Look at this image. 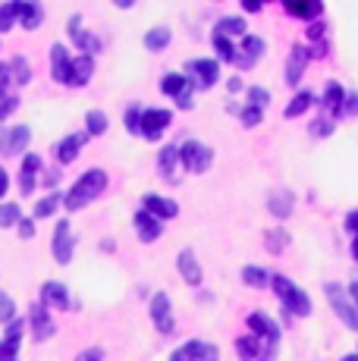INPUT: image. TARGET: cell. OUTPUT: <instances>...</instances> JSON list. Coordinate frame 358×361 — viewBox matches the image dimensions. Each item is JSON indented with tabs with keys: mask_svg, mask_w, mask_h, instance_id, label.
Wrapping results in <instances>:
<instances>
[{
	"mask_svg": "<svg viewBox=\"0 0 358 361\" xmlns=\"http://www.w3.org/2000/svg\"><path fill=\"white\" fill-rule=\"evenodd\" d=\"M104 189H107V173L104 170H88L85 176H79V183L70 189L66 207H70V211H79V207H85L92 198H98Z\"/></svg>",
	"mask_w": 358,
	"mask_h": 361,
	"instance_id": "1",
	"label": "cell"
},
{
	"mask_svg": "<svg viewBox=\"0 0 358 361\" xmlns=\"http://www.w3.org/2000/svg\"><path fill=\"white\" fill-rule=\"evenodd\" d=\"M271 286L277 289L280 302L286 305L289 314H292V317H305V314H311V298L302 293V289L295 286L292 280H286V276H271Z\"/></svg>",
	"mask_w": 358,
	"mask_h": 361,
	"instance_id": "2",
	"label": "cell"
},
{
	"mask_svg": "<svg viewBox=\"0 0 358 361\" xmlns=\"http://www.w3.org/2000/svg\"><path fill=\"white\" fill-rule=\"evenodd\" d=\"M211 161H214V151L202 142H185L183 148H179V164L192 173H204L211 166Z\"/></svg>",
	"mask_w": 358,
	"mask_h": 361,
	"instance_id": "3",
	"label": "cell"
},
{
	"mask_svg": "<svg viewBox=\"0 0 358 361\" xmlns=\"http://www.w3.org/2000/svg\"><path fill=\"white\" fill-rule=\"evenodd\" d=\"M323 293H327L330 305H333V311L342 317V324H346V327H352V330H358V308H355L352 298L342 293L336 283H327V286H323Z\"/></svg>",
	"mask_w": 358,
	"mask_h": 361,
	"instance_id": "4",
	"label": "cell"
},
{
	"mask_svg": "<svg viewBox=\"0 0 358 361\" xmlns=\"http://www.w3.org/2000/svg\"><path fill=\"white\" fill-rule=\"evenodd\" d=\"M151 321H154L157 333H163V336H170L173 333V311H170V295L167 293H157L151 298Z\"/></svg>",
	"mask_w": 358,
	"mask_h": 361,
	"instance_id": "5",
	"label": "cell"
},
{
	"mask_svg": "<svg viewBox=\"0 0 358 361\" xmlns=\"http://www.w3.org/2000/svg\"><path fill=\"white\" fill-rule=\"evenodd\" d=\"M161 88L167 94H173L179 107H192V88H195V82H189L185 75H179V73H167L161 79Z\"/></svg>",
	"mask_w": 358,
	"mask_h": 361,
	"instance_id": "6",
	"label": "cell"
},
{
	"mask_svg": "<svg viewBox=\"0 0 358 361\" xmlns=\"http://www.w3.org/2000/svg\"><path fill=\"white\" fill-rule=\"evenodd\" d=\"M249 330H252V336L267 339V349H277V343H280V327H277V324H273L267 314H261V311L249 314Z\"/></svg>",
	"mask_w": 358,
	"mask_h": 361,
	"instance_id": "7",
	"label": "cell"
},
{
	"mask_svg": "<svg viewBox=\"0 0 358 361\" xmlns=\"http://www.w3.org/2000/svg\"><path fill=\"white\" fill-rule=\"evenodd\" d=\"M308 60H311V51H308L305 44H295L292 54H289V60H286V85H299Z\"/></svg>",
	"mask_w": 358,
	"mask_h": 361,
	"instance_id": "8",
	"label": "cell"
},
{
	"mask_svg": "<svg viewBox=\"0 0 358 361\" xmlns=\"http://www.w3.org/2000/svg\"><path fill=\"white\" fill-rule=\"evenodd\" d=\"M170 126V110H144L142 114V126H139V132L144 138H161V132Z\"/></svg>",
	"mask_w": 358,
	"mask_h": 361,
	"instance_id": "9",
	"label": "cell"
},
{
	"mask_svg": "<svg viewBox=\"0 0 358 361\" xmlns=\"http://www.w3.org/2000/svg\"><path fill=\"white\" fill-rule=\"evenodd\" d=\"M94 73V60L88 54H79V57L70 60V69H66V82L63 85H85Z\"/></svg>",
	"mask_w": 358,
	"mask_h": 361,
	"instance_id": "10",
	"label": "cell"
},
{
	"mask_svg": "<svg viewBox=\"0 0 358 361\" xmlns=\"http://www.w3.org/2000/svg\"><path fill=\"white\" fill-rule=\"evenodd\" d=\"M54 258L60 264L73 261V233H70V224H66V220H60L57 230H54Z\"/></svg>",
	"mask_w": 358,
	"mask_h": 361,
	"instance_id": "11",
	"label": "cell"
},
{
	"mask_svg": "<svg viewBox=\"0 0 358 361\" xmlns=\"http://www.w3.org/2000/svg\"><path fill=\"white\" fill-rule=\"evenodd\" d=\"M142 211H148L154 220H170V217H176L179 214V204L173 198H161V195H144L142 201Z\"/></svg>",
	"mask_w": 358,
	"mask_h": 361,
	"instance_id": "12",
	"label": "cell"
},
{
	"mask_svg": "<svg viewBox=\"0 0 358 361\" xmlns=\"http://www.w3.org/2000/svg\"><path fill=\"white\" fill-rule=\"evenodd\" d=\"M179 355H183V361H217L220 358V349L211 343H185L183 349H176Z\"/></svg>",
	"mask_w": 358,
	"mask_h": 361,
	"instance_id": "13",
	"label": "cell"
},
{
	"mask_svg": "<svg viewBox=\"0 0 358 361\" xmlns=\"http://www.w3.org/2000/svg\"><path fill=\"white\" fill-rule=\"evenodd\" d=\"M283 10L289 13V16L308 19V23H311V19H318L323 13V4H321V0H286Z\"/></svg>",
	"mask_w": 358,
	"mask_h": 361,
	"instance_id": "14",
	"label": "cell"
},
{
	"mask_svg": "<svg viewBox=\"0 0 358 361\" xmlns=\"http://www.w3.org/2000/svg\"><path fill=\"white\" fill-rule=\"evenodd\" d=\"M189 73L198 75L195 85H202V88H211V85H214V82L220 79L217 60H195V63H189Z\"/></svg>",
	"mask_w": 358,
	"mask_h": 361,
	"instance_id": "15",
	"label": "cell"
},
{
	"mask_svg": "<svg viewBox=\"0 0 358 361\" xmlns=\"http://www.w3.org/2000/svg\"><path fill=\"white\" fill-rule=\"evenodd\" d=\"M342 107H346V92H342L340 82H330V85L323 88V110H327L330 116H342Z\"/></svg>",
	"mask_w": 358,
	"mask_h": 361,
	"instance_id": "16",
	"label": "cell"
},
{
	"mask_svg": "<svg viewBox=\"0 0 358 361\" xmlns=\"http://www.w3.org/2000/svg\"><path fill=\"white\" fill-rule=\"evenodd\" d=\"M157 170H161V176L167 179V183H176V179H179V148H173V145H167V148L161 151V161H157Z\"/></svg>",
	"mask_w": 358,
	"mask_h": 361,
	"instance_id": "17",
	"label": "cell"
},
{
	"mask_svg": "<svg viewBox=\"0 0 358 361\" xmlns=\"http://www.w3.org/2000/svg\"><path fill=\"white\" fill-rule=\"evenodd\" d=\"M41 302H44L47 308H70V293H66L63 283H44Z\"/></svg>",
	"mask_w": 358,
	"mask_h": 361,
	"instance_id": "18",
	"label": "cell"
},
{
	"mask_svg": "<svg viewBox=\"0 0 358 361\" xmlns=\"http://www.w3.org/2000/svg\"><path fill=\"white\" fill-rule=\"evenodd\" d=\"M19 339H23V321H13L10 327H6L4 343H0V361H13V358H16Z\"/></svg>",
	"mask_w": 358,
	"mask_h": 361,
	"instance_id": "19",
	"label": "cell"
},
{
	"mask_svg": "<svg viewBox=\"0 0 358 361\" xmlns=\"http://www.w3.org/2000/svg\"><path fill=\"white\" fill-rule=\"evenodd\" d=\"M179 274L185 276V283H189V286H202V267H198V261H195V255L189 252V248H185L183 255H179Z\"/></svg>",
	"mask_w": 358,
	"mask_h": 361,
	"instance_id": "20",
	"label": "cell"
},
{
	"mask_svg": "<svg viewBox=\"0 0 358 361\" xmlns=\"http://www.w3.org/2000/svg\"><path fill=\"white\" fill-rule=\"evenodd\" d=\"M261 54H264V41H261V38H252V35H245V38H242V51L236 54V60H239V63H242L245 69H249V66H254V60H258Z\"/></svg>",
	"mask_w": 358,
	"mask_h": 361,
	"instance_id": "21",
	"label": "cell"
},
{
	"mask_svg": "<svg viewBox=\"0 0 358 361\" xmlns=\"http://www.w3.org/2000/svg\"><path fill=\"white\" fill-rule=\"evenodd\" d=\"M135 230H139L142 242H154L161 235V220H154L148 211H139L135 214Z\"/></svg>",
	"mask_w": 358,
	"mask_h": 361,
	"instance_id": "22",
	"label": "cell"
},
{
	"mask_svg": "<svg viewBox=\"0 0 358 361\" xmlns=\"http://www.w3.org/2000/svg\"><path fill=\"white\" fill-rule=\"evenodd\" d=\"M41 170V161L35 154H29L23 161V170H19V192H23V195H29L32 189H35V173Z\"/></svg>",
	"mask_w": 358,
	"mask_h": 361,
	"instance_id": "23",
	"label": "cell"
},
{
	"mask_svg": "<svg viewBox=\"0 0 358 361\" xmlns=\"http://www.w3.org/2000/svg\"><path fill=\"white\" fill-rule=\"evenodd\" d=\"M85 138H88V132H79V135L63 138V142L57 145V157H60V164H73V161H75V154H79V148L85 145Z\"/></svg>",
	"mask_w": 358,
	"mask_h": 361,
	"instance_id": "24",
	"label": "cell"
},
{
	"mask_svg": "<svg viewBox=\"0 0 358 361\" xmlns=\"http://www.w3.org/2000/svg\"><path fill=\"white\" fill-rule=\"evenodd\" d=\"M214 35L217 38H245V23L239 16H223L220 23L214 25Z\"/></svg>",
	"mask_w": 358,
	"mask_h": 361,
	"instance_id": "25",
	"label": "cell"
},
{
	"mask_svg": "<svg viewBox=\"0 0 358 361\" xmlns=\"http://www.w3.org/2000/svg\"><path fill=\"white\" fill-rule=\"evenodd\" d=\"M32 330H35V339H47L54 333V321L47 317L44 305H32Z\"/></svg>",
	"mask_w": 358,
	"mask_h": 361,
	"instance_id": "26",
	"label": "cell"
},
{
	"mask_svg": "<svg viewBox=\"0 0 358 361\" xmlns=\"http://www.w3.org/2000/svg\"><path fill=\"white\" fill-rule=\"evenodd\" d=\"M13 10H16V19L23 23V29H38L41 23V4H13Z\"/></svg>",
	"mask_w": 358,
	"mask_h": 361,
	"instance_id": "27",
	"label": "cell"
},
{
	"mask_svg": "<svg viewBox=\"0 0 358 361\" xmlns=\"http://www.w3.org/2000/svg\"><path fill=\"white\" fill-rule=\"evenodd\" d=\"M79 23H82L79 16H73V19H70V35L75 38V44H79L82 51H85L88 57H92L94 51H101V41H98V38H92L88 32H82V29H79Z\"/></svg>",
	"mask_w": 358,
	"mask_h": 361,
	"instance_id": "28",
	"label": "cell"
},
{
	"mask_svg": "<svg viewBox=\"0 0 358 361\" xmlns=\"http://www.w3.org/2000/svg\"><path fill=\"white\" fill-rule=\"evenodd\" d=\"M292 204H295V198H292V192H286V189H277L271 198H267V207H271L277 217H289V214H292Z\"/></svg>",
	"mask_w": 358,
	"mask_h": 361,
	"instance_id": "29",
	"label": "cell"
},
{
	"mask_svg": "<svg viewBox=\"0 0 358 361\" xmlns=\"http://www.w3.org/2000/svg\"><path fill=\"white\" fill-rule=\"evenodd\" d=\"M70 54H66L63 44H54L51 47V63H54V79L57 82H66V69H70Z\"/></svg>",
	"mask_w": 358,
	"mask_h": 361,
	"instance_id": "30",
	"label": "cell"
},
{
	"mask_svg": "<svg viewBox=\"0 0 358 361\" xmlns=\"http://www.w3.org/2000/svg\"><path fill=\"white\" fill-rule=\"evenodd\" d=\"M29 138H32V132L25 129V126L10 129V132H6V151H10V154H19V151L29 145Z\"/></svg>",
	"mask_w": 358,
	"mask_h": 361,
	"instance_id": "31",
	"label": "cell"
},
{
	"mask_svg": "<svg viewBox=\"0 0 358 361\" xmlns=\"http://www.w3.org/2000/svg\"><path fill=\"white\" fill-rule=\"evenodd\" d=\"M242 283L245 286H252V289H264V286H271V274H267L264 267H245L242 270Z\"/></svg>",
	"mask_w": 358,
	"mask_h": 361,
	"instance_id": "32",
	"label": "cell"
},
{
	"mask_svg": "<svg viewBox=\"0 0 358 361\" xmlns=\"http://www.w3.org/2000/svg\"><path fill=\"white\" fill-rule=\"evenodd\" d=\"M311 104H314V94H311V92H299L292 101H289V107L283 110V114L289 116V120H292V116H302V114H305Z\"/></svg>",
	"mask_w": 358,
	"mask_h": 361,
	"instance_id": "33",
	"label": "cell"
},
{
	"mask_svg": "<svg viewBox=\"0 0 358 361\" xmlns=\"http://www.w3.org/2000/svg\"><path fill=\"white\" fill-rule=\"evenodd\" d=\"M258 336H239L236 339V352L242 355V361H254L258 358Z\"/></svg>",
	"mask_w": 358,
	"mask_h": 361,
	"instance_id": "34",
	"label": "cell"
},
{
	"mask_svg": "<svg viewBox=\"0 0 358 361\" xmlns=\"http://www.w3.org/2000/svg\"><path fill=\"white\" fill-rule=\"evenodd\" d=\"M167 44H170L167 29H151L148 35H144V47H148V51H163Z\"/></svg>",
	"mask_w": 358,
	"mask_h": 361,
	"instance_id": "35",
	"label": "cell"
},
{
	"mask_svg": "<svg viewBox=\"0 0 358 361\" xmlns=\"http://www.w3.org/2000/svg\"><path fill=\"white\" fill-rule=\"evenodd\" d=\"M10 73H13V82H29L32 79V66H29V60L25 57H13L10 60Z\"/></svg>",
	"mask_w": 358,
	"mask_h": 361,
	"instance_id": "36",
	"label": "cell"
},
{
	"mask_svg": "<svg viewBox=\"0 0 358 361\" xmlns=\"http://www.w3.org/2000/svg\"><path fill=\"white\" fill-rule=\"evenodd\" d=\"M88 123V135H101V132H107V116L101 114V110H92V114L85 116Z\"/></svg>",
	"mask_w": 358,
	"mask_h": 361,
	"instance_id": "37",
	"label": "cell"
},
{
	"mask_svg": "<svg viewBox=\"0 0 358 361\" xmlns=\"http://www.w3.org/2000/svg\"><path fill=\"white\" fill-rule=\"evenodd\" d=\"M57 204H60V195H57V192H51V195L41 198L35 204V217H51V214L57 211Z\"/></svg>",
	"mask_w": 358,
	"mask_h": 361,
	"instance_id": "38",
	"label": "cell"
},
{
	"mask_svg": "<svg viewBox=\"0 0 358 361\" xmlns=\"http://www.w3.org/2000/svg\"><path fill=\"white\" fill-rule=\"evenodd\" d=\"M13 314H16V305H13V298L0 289V324H13Z\"/></svg>",
	"mask_w": 358,
	"mask_h": 361,
	"instance_id": "39",
	"label": "cell"
},
{
	"mask_svg": "<svg viewBox=\"0 0 358 361\" xmlns=\"http://www.w3.org/2000/svg\"><path fill=\"white\" fill-rule=\"evenodd\" d=\"M286 242H289V235H286L283 230H271V233H267V248H271L273 255H277V252H283V245H286Z\"/></svg>",
	"mask_w": 358,
	"mask_h": 361,
	"instance_id": "40",
	"label": "cell"
},
{
	"mask_svg": "<svg viewBox=\"0 0 358 361\" xmlns=\"http://www.w3.org/2000/svg\"><path fill=\"white\" fill-rule=\"evenodd\" d=\"M249 104L258 110H264L267 104H271V92H264V88H249Z\"/></svg>",
	"mask_w": 358,
	"mask_h": 361,
	"instance_id": "41",
	"label": "cell"
},
{
	"mask_svg": "<svg viewBox=\"0 0 358 361\" xmlns=\"http://www.w3.org/2000/svg\"><path fill=\"white\" fill-rule=\"evenodd\" d=\"M239 116H242L245 126H258L261 116H264V110H258V107H252V104H245V107L239 110Z\"/></svg>",
	"mask_w": 358,
	"mask_h": 361,
	"instance_id": "42",
	"label": "cell"
},
{
	"mask_svg": "<svg viewBox=\"0 0 358 361\" xmlns=\"http://www.w3.org/2000/svg\"><path fill=\"white\" fill-rule=\"evenodd\" d=\"M19 224V207L16 204H0V226Z\"/></svg>",
	"mask_w": 358,
	"mask_h": 361,
	"instance_id": "43",
	"label": "cell"
},
{
	"mask_svg": "<svg viewBox=\"0 0 358 361\" xmlns=\"http://www.w3.org/2000/svg\"><path fill=\"white\" fill-rule=\"evenodd\" d=\"M214 47H217V54L223 60H236V47H233L226 38H217V35H214Z\"/></svg>",
	"mask_w": 358,
	"mask_h": 361,
	"instance_id": "44",
	"label": "cell"
},
{
	"mask_svg": "<svg viewBox=\"0 0 358 361\" xmlns=\"http://www.w3.org/2000/svg\"><path fill=\"white\" fill-rule=\"evenodd\" d=\"M13 19H16V10H13V4H4V6H0V32L10 29Z\"/></svg>",
	"mask_w": 358,
	"mask_h": 361,
	"instance_id": "45",
	"label": "cell"
},
{
	"mask_svg": "<svg viewBox=\"0 0 358 361\" xmlns=\"http://www.w3.org/2000/svg\"><path fill=\"white\" fill-rule=\"evenodd\" d=\"M139 126H142V110L139 107H129L126 110V129L129 132H139Z\"/></svg>",
	"mask_w": 358,
	"mask_h": 361,
	"instance_id": "46",
	"label": "cell"
},
{
	"mask_svg": "<svg viewBox=\"0 0 358 361\" xmlns=\"http://www.w3.org/2000/svg\"><path fill=\"white\" fill-rule=\"evenodd\" d=\"M13 82V73H10V63H0V98L6 94V88H10Z\"/></svg>",
	"mask_w": 358,
	"mask_h": 361,
	"instance_id": "47",
	"label": "cell"
},
{
	"mask_svg": "<svg viewBox=\"0 0 358 361\" xmlns=\"http://www.w3.org/2000/svg\"><path fill=\"white\" fill-rule=\"evenodd\" d=\"M16 107H19L16 98H0V120H6V116H10Z\"/></svg>",
	"mask_w": 358,
	"mask_h": 361,
	"instance_id": "48",
	"label": "cell"
},
{
	"mask_svg": "<svg viewBox=\"0 0 358 361\" xmlns=\"http://www.w3.org/2000/svg\"><path fill=\"white\" fill-rule=\"evenodd\" d=\"M311 132H314L318 138L330 135V120H318V123H311Z\"/></svg>",
	"mask_w": 358,
	"mask_h": 361,
	"instance_id": "49",
	"label": "cell"
},
{
	"mask_svg": "<svg viewBox=\"0 0 358 361\" xmlns=\"http://www.w3.org/2000/svg\"><path fill=\"white\" fill-rule=\"evenodd\" d=\"M19 235H23V239H32V235H35V226H32V220H19Z\"/></svg>",
	"mask_w": 358,
	"mask_h": 361,
	"instance_id": "50",
	"label": "cell"
},
{
	"mask_svg": "<svg viewBox=\"0 0 358 361\" xmlns=\"http://www.w3.org/2000/svg\"><path fill=\"white\" fill-rule=\"evenodd\" d=\"M101 358H104V352H101V349H85L79 355V361H101Z\"/></svg>",
	"mask_w": 358,
	"mask_h": 361,
	"instance_id": "51",
	"label": "cell"
},
{
	"mask_svg": "<svg viewBox=\"0 0 358 361\" xmlns=\"http://www.w3.org/2000/svg\"><path fill=\"white\" fill-rule=\"evenodd\" d=\"M346 230H349V233H352L355 239H358V211H352V214H349V217H346Z\"/></svg>",
	"mask_w": 358,
	"mask_h": 361,
	"instance_id": "52",
	"label": "cell"
},
{
	"mask_svg": "<svg viewBox=\"0 0 358 361\" xmlns=\"http://www.w3.org/2000/svg\"><path fill=\"white\" fill-rule=\"evenodd\" d=\"M342 114H358V94H349V98H346V107H342Z\"/></svg>",
	"mask_w": 358,
	"mask_h": 361,
	"instance_id": "53",
	"label": "cell"
},
{
	"mask_svg": "<svg viewBox=\"0 0 358 361\" xmlns=\"http://www.w3.org/2000/svg\"><path fill=\"white\" fill-rule=\"evenodd\" d=\"M308 38L321 41V38H323V23H314V25H311V29H308Z\"/></svg>",
	"mask_w": 358,
	"mask_h": 361,
	"instance_id": "54",
	"label": "cell"
},
{
	"mask_svg": "<svg viewBox=\"0 0 358 361\" xmlns=\"http://www.w3.org/2000/svg\"><path fill=\"white\" fill-rule=\"evenodd\" d=\"M242 6H245V10H249V13H258L264 4H258V0H242Z\"/></svg>",
	"mask_w": 358,
	"mask_h": 361,
	"instance_id": "55",
	"label": "cell"
},
{
	"mask_svg": "<svg viewBox=\"0 0 358 361\" xmlns=\"http://www.w3.org/2000/svg\"><path fill=\"white\" fill-rule=\"evenodd\" d=\"M4 195H6V170L0 166V198H4Z\"/></svg>",
	"mask_w": 358,
	"mask_h": 361,
	"instance_id": "56",
	"label": "cell"
},
{
	"mask_svg": "<svg viewBox=\"0 0 358 361\" xmlns=\"http://www.w3.org/2000/svg\"><path fill=\"white\" fill-rule=\"evenodd\" d=\"M242 79H236V75H233V79H230V92H242Z\"/></svg>",
	"mask_w": 358,
	"mask_h": 361,
	"instance_id": "57",
	"label": "cell"
},
{
	"mask_svg": "<svg viewBox=\"0 0 358 361\" xmlns=\"http://www.w3.org/2000/svg\"><path fill=\"white\" fill-rule=\"evenodd\" d=\"M44 179H47L44 185H51V189H54V185H57V170H47V176H44Z\"/></svg>",
	"mask_w": 358,
	"mask_h": 361,
	"instance_id": "58",
	"label": "cell"
},
{
	"mask_svg": "<svg viewBox=\"0 0 358 361\" xmlns=\"http://www.w3.org/2000/svg\"><path fill=\"white\" fill-rule=\"evenodd\" d=\"M352 302H355V308H358V276L352 280Z\"/></svg>",
	"mask_w": 358,
	"mask_h": 361,
	"instance_id": "59",
	"label": "cell"
},
{
	"mask_svg": "<svg viewBox=\"0 0 358 361\" xmlns=\"http://www.w3.org/2000/svg\"><path fill=\"white\" fill-rule=\"evenodd\" d=\"M0 151H6V132L0 129Z\"/></svg>",
	"mask_w": 358,
	"mask_h": 361,
	"instance_id": "60",
	"label": "cell"
},
{
	"mask_svg": "<svg viewBox=\"0 0 358 361\" xmlns=\"http://www.w3.org/2000/svg\"><path fill=\"white\" fill-rule=\"evenodd\" d=\"M352 255H355V261H358V239L352 242Z\"/></svg>",
	"mask_w": 358,
	"mask_h": 361,
	"instance_id": "61",
	"label": "cell"
},
{
	"mask_svg": "<svg viewBox=\"0 0 358 361\" xmlns=\"http://www.w3.org/2000/svg\"><path fill=\"white\" fill-rule=\"evenodd\" d=\"M170 361H183V355H179V352H173V358H170Z\"/></svg>",
	"mask_w": 358,
	"mask_h": 361,
	"instance_id": "62",
	"label": "cell"
},
{
	"mask_svg": "<svg viewBox=\"0 0 358 361\" xmlns=\"http://www.w3.org/2000/svg\"><path fill=\"white\" fill-rule=\"evenodd\" d=\"M342 361H358V355H346V358H342Z\"/></svg>",
	"mask_w": 358,
	"mask_h": 361,
	"instance_id": "63",
	"label": "cell"
}]
</instances>
